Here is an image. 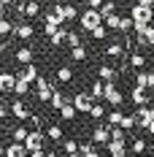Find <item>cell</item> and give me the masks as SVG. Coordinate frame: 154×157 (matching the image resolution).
Instances as JSON below:
<instances>
[{
	"instance_id": "f1b7e54d",
	"label": "cell",
	"mask_w": 154,
	"mask_h": 157,
	"mask_svg": "<svg viewBox=\"0 0 154 157\" xmlns=\"http://www.w3.org/2000/svg\"><path fill=\"white\" fill-rule=\"evenodd\" d=\"M95 98V100H103V95H106V81H100V78H97V81H95L92 84V92H89Z\"/></svg>"
},
{
	"instance_id": "52a82bcc",
	"label": "cell",
	"mask_w": 154,
	"mask_h": 157,
	"mask_svg": "<svg viewBox=\"0 0 154 157\" xmlns=\"http://www.w3.org/2000/svg\"><path fill=\"white\" fill-rule=\"evenodd\" d=\"M135 33H138L141 46H154V27L152 25H135Z\"/></svg>"
},
{
	"instance_id": "277c9868",
	"label": "cell",
	"mask_w": 154,
	"mask_h": 157,
	"mask_svg": "<svg viewBox=\"0 0 154 157\" xmlns=\"http://www.w3.org/2000/svg\"><path fill=\"white\" fill-rule=\"evenodd\" d=\"M11 114H14L19 122H24V119H30L32 117V111H30V106L22 100V98H16V100H11Z\"/></svg>"
},
{
	"instance_id": "f6af8a7d",
	"label": "cell",
	"mask_w": 154,
	"mask_h": 157,
	"mask_svg": "<svg viewBox=\"0 0 154 157\" xmlns=\"http://www.w3.org/2000/svg\"><path fill=\"white\" fill-rule=\"evenodd\" d=\"M103 3H106V0H89V8H97V11H100V8H103Z\"/></svg>"
},
{
	"instance_id": "8992f818",
	"label": "cell",
	"mask_w": 154,
	"mask_h": 157,
	"mask_svg": "<svg viewBox=\"0 0 154 157\" xmlns=\"http://www.w3.org/2000/svg\"><path fill=\"white\" fill-rule=\"evenodd\" d=\"M73 106H76L78 114H89L92 106H95V98H92V95H87V92H78L76 98H73Z\"/></svg>"
},
{
	"instance_id": "44dd1931",
	"label": "cell",
	"mask_w": 154,
	"mask_h": 157,
	"mask_svg": "<svg viewBox=\"0 0 154 157\" xmlns=\"http://www.w3.org/2000/svg\"><path fill=\"white\" fill-rule=\"evenodd\" d=\"M97 76H100V81H116V71H114L111 65H100Z\"/></svg>"
},
{
	"instance_id": "816d5d0a",
	"label": "cell",
	"mask_w": 154,
	"mask_h": 157,
	"mask_svg": "<svg viewBox=\"0 0 154 157\" xmlns=\"http://www.w3.org/2000/svg\"><path fill=\"white\" fill-rule=\"evenodd\" d=\"M0 155H6V152H3V149H0Z\"/></svg>"
},
{
	"instance_id": "ee69618b",
	"label": "cell",
	"mask_w": 154,
	"mask_h": 157,
	"mask_svg": "<svg viewBox=\"0 0 154 157\" xmlns=\"http://www.w3.org/2000/svg\"><path fill=\"white\" fill-rule=\"evenodd\" d=\"M8 114H11V106H8V103H6V100L0 98V119H6Z\"/></svg>"
},
{
	"instance_id": "9c48e42d",
	"label": "cell",
	"mask_w": 154,
	"mask_h": 157,
	"mask_svg": "<svg viewBox=\"0 0 154 157\" xmlns=\"http://www.w3.org/2000/svg\"><path fill=\"white\" fill-rule=\"evenodd\" d=\"M24 146H27V152H35V149H43V133H41V130H30V136H27Z\"/></svg>"
},
{
	"instance_id": "60d3db41",
	"label": "cell",
	"mask_w": 154,
	"mask_h": 157,
	"mask_svg": "<svg viewBox=\"0 0 154 157\" xmlns=\"http://www.w3.org/2000/svg\"><path fill=\"white\" fill-rule=\"evenodd\" d=\"M65 44H68L70 49H73V46H81V35H78V33H68V41H65Z\"/></svg>"
},
{
	"instance_id": "5b68a950",
	"label": "cell",
	"mask_w": 154,
	"mask_h": 157,
	"mask_svg": "<svg viewBox=\"0 0 154 157\" xmlns=\"http://www.w3.org/2000/svg\"><path fill=\"white\" fill-rule=\"evenodd\" d=\"M103 100H108V103L116 109V106H122V103H124V95L116 90V84H114V81H106V95H103Z\"/></svg>"
},
{
	"instance_id": "7a4b0ae2",
	"label": "cell",
	"mask_w": 154,
	"mask_h": 157,
	"mask_svg": "<svg viewBox=\"0 0 154 157\" xmlns=\"http://www.w3.org/2000/svg\"><path fill=\"white\" fill-rule=\"evenodd\" d=\"M130 16L135 19V25H152L154 8H152V6H141V3H135V6H133V11H130Z\"/></svg>"
},
{
	"instance_id": "f5cc1de1",
	"label": "cell",
	"mask_w": 154,
	"mask_h": 157,
	"mask_svg": "<svg viewBox=\"0 0 154 157\" xmlns=\"http://www.w3.org/2000/svg\"><path fill=\"white\" fill-rule=\"evenodd\" d=\"M152 90H154V81H152Z\"/></svg>"
},
{
	"instance_id": "e0dca14e",
	"label": "cell",
	"mask_w": 154,
	"mask_h": 157,
	"mask_svg": "<svg viewBox=\"0 0 154 157\" xmlns=\"http://www.w3.org/2000/svg\"><path fill=\"white\" fill-rule=\"evenodd\" d=\"M130 100H133L135 106H146L149 95H146V90H143V87H133V90H130Z\"/></svg>"
},
{
	"instance_id": "7dc6e473",
	"label": "cell",
	"mask_w": 154,
	"mask_h": 157,
	"mask_svg": "<svg viewBox=\"0 0 154 157\" xmlns=\"http://www.w3.org/2000/svg\"><path fill=\"white\" fill-rule=\"evenodd\" d=\"M0 3H3V6H6V8H8V6H14L16 0H0Z\"/></svg>"
},
{
	"instance_id": "2e32d148",
	"label": "cell",
	"mask_w": 154,
	"mask_h": 157,
	"mask_svg": "<svg viewBox=\"0 0 154 157\" xmlns=\"http://www.w3.org/2000/svg\"><path fill=\"white\" fill-rule=\"evenodd\" d=\"M54 11H57V14H60L62 19H65V22H73V19L78 16L76 6H54Z\"/></svg>"
},
{
	"instance_id": "ba28073f",
	"label": "cell",
	"mask_w": 154,
	"mask_h": 157,
	"mask_svg": "<svg viewBox=\"0 0 154 157\" xmlns=\"http://www.w3.org/2000/svg\"><path fill=\"white\" fill-rule=\"evenodd\" d=\"M92 141L95 144H108L111 141V125L108 122H103V125H97L92 130Z\"/></svg>"
},
{
	"instance_id": "4dcf8cb0",
	"label": "cell",
	"mask_w": 154,
	"mask_h": 157,
	"mask_svg": "<svg viewBox=\"0 0 154 157\" xmlns=\"http://www.w3.org/2000/svg\"><path fill=\"white\" fill-rule=\"evenodd\" d=\"M106 57H124V46L122 44H111V46H106Z\"/></svg>"
},
{
	"instance_id": "d590c367",
	"label": "cell",
	"mask_w": 154,
	"mask_h": 157,
	"mask_svg": "<svg viewBox=\"0 0 154 157\" xmlns=\"http://www.w3.org/2000/svg\"><path fill=\"white\" fill-rule=\"evenodd\" d=\"M130 152H133V155H143V152H146V141H143V138H135V141L130 144Z\"/></svg>"
},
{
	"instance_id": "5bb4252c",
	"label": "cell",
	"mask_w": 154,
	"mask_h": 157,
	"mask_svg": "<svg viewBox=\"0 0 154 157\" xmlns=\"http://www.w3.org/2000/svg\"><path fill=\"white\" fill-rule=\"evenodd\" d=\"M152 81H154V73L149 71H135V87H143V90H152Z\"/></svg>"
},
{
	"instance_id": "7402d4cb",
	"label": "cell",
	"mask_w": 154,
	"mask_h": 157,
	"mask_svg": "<svg viewBox=\"0 0 154 157\" xmlns=\"http://www.w3.org/2000/svg\"><path fill=\"white\" fill-rule=\"evenodd\" d=\"M24 16H41V3H38V0H27V3H24Z\"/></svg>"
},
{
	"instance_id": "f546056e",
	"label": "cell",
	"mask_w": 154,
	"mask_h": 157,
	"mask_svg": "<svg viewBox=\"0 0 154 157\" xmlns=\"http://www.w3.org/2000/svg\"><path fill=\"white\" fill-rule=\"evenodd\" d=\"M57 78H60L62 84H68V81H73V71H70L68 65H60V68H57Z\"/></svg>"
},
{
	"instance_id": "74e56055",
	"label": "cell",
	"mask_w": 154,
	"mask_h": 157,
	"mask_svg": "<svg viewBox=\"0 0 154 157\" xmlns=\"http://www.w3.org/2000/svg\"><path fill=\"white\" fill-rule=\"evenodd\" d=\"M81 157H100V152L95 149V144H81Z\"/></svg>"
},
{
	"instance_id": "e575fe53",
	"label": "cell",
	"mask_w": 154,
	"mask_h": 157,
	"mask_svg": "<svg viewBox=\"0 0 154 157\" xmlns=\"http://www.w3.org/2000/svg\"><path fill=\"white\" fill-rule=\"evenodd\" d=\"M89 117H92V119H103V117H106V109H103V103H100V100H95V106H92V111H89Z\"/></svg>"
},
{
	"instance_id": "484cf974",
	"label": "cell",
	"mask_w": 154,
	"mask_h": 157,
	"mask_svg": "<svg viewBox=\"0 0 154 157\" xmlns=\"http://www.w3.org/2000/svg\"><path fill=\"white\" fill-rule=\"evenodd\" d=\"M14 92H16V98H24V95L30 92V81H24V78L16 76V87H14Z\"/></svg>"
},
{
	"instance_id": "d6986e66",
	"label": "cell",
	"mask_w": 154,
	"mask_h": 157,
	"mask_svg": "<svg viewBox=\"0 0 154 157\" xmlns=\"http://www.w3.org/2000/svg\"><path fill=\"white\" fill-rule=\"evenodd\" d=\"M60 114H62V119H65V122H73V119H76V106H73V100H70V103H65V106H62L60 109Z\"/></svg>"
},
{
	"instance_id": "c3c4849f",
	"label": "cell",
	"mask_w": 154,
	"mask_h": 157,
	"mask_svg": "<svg viewBox=\"0 0 154 157\" xmlns=\"http://www.w3.org/2000/svg\"><path fill=\"white\" fill-rule=\"evenodd\" d=\"M0 19H6V6L0 3Z\"/></svg>"
},
{
	"instance_id": "6da1fadb",
	"label": "cell",
	"mask_w": 154,
	"mask_h": 157,
	"mask_svg": "<svg viewBox=\"0 0 154 157\" xmlns=\"http://www.w3.org/2000/svg\"><path fill=\"white\" fill-rule=\"evenodd\" d=\"M78 25H81V30H89V33H92L95 27L103 25V14H100L97 8H87L84 14L78 16Z\"/></svg>"
},
{
	"instance_id": "ffe728a7",
	"label": "cell",
	"mask_w": 154,
	"mask_h": 157,
	"mask_svg": "<svg viewBox=\"0 0 154 157\" xmlns=\"http://www.w3.org/2000/svg\"><path fill=\"white\" fill-rule=\"evenodd\" d=\"M65 103H70V100H68V98H65V95H62L60 90H54V95H51V100H49V106H51V109H57V111H60L62 106H65Z\"/></svg>"
},
{
	"instance_id": "cb8c5ba5",
	"label": "cell",
	"mask_w": 154,
	"mask_h": 157,
	"mask_svg": "<svg viewBox=\"0 0 154 157\" xmlns=\"http://www.w3.org/2000/svg\"><path fill=\"white\" fill-rule=\"evenodd\" d=\"M68 33H70V30H62V27H60V30L49 38V44H51V46H62V44L68 41Z\"/></svg>"
},
{
	"instance_id": "603a6c76",
	"label": "cell",
	"mask_w": 154,
	"mask_h": 157,
	"mask_svg": "<svg viewBox=\"0 0 154 157\" xmlns=\"http://www.w3.org/2000/svg\"><path fill=\"white\" fill-rule=\"evenodd\" d=\"M103 22H106L108 30L119 33V22H122V16H119V14H108V16H103Z\"/></svg>"
},
{
	"instance_id": "30bf717a",
	"label": "cell",
	"mask_w": 154,
	"mask_h": 157,
	"mask_svg": "<svg viewBox=\"0 0 154 157\" xmlns=\"http://www.w3.org/2000/svg\"><path fill=\"white\" fill-rule=\"evenodd\" d=\"M16 76L32 84V81H38V78H41V71H38V65H32V63H30V65H24V68H22V71L16 73Z\"/></svg>"
},
{
	"instance_id": "7bdbcfd3",
	"label": "cell",
	"mask_w": 154,
	"mask_h": 157,
	"mask_svg": "<svg viewBox=\"0 0 154 157\" xmlns=\"http://www.w3.org/2000/svg\"><path fill=\"white\" fill-rule=\"evenodd\" d=\"M106 30H108L106 25H100V27H95V30H92V38H95V41H100V38H106Z\"/></svg>"
},
{
	"instance_id": "ab89813d",
	"label": "cell",
	"mask_w": 154,
	"mask_h": 157,
	"mask_svg": "<svg viewBox=\"0 0 154 157\" xmlns=\"http://www.w3.org/2000/svg\"><path fill=\"white\" fill-rule=\"evenodd\" d=\"M100 14H103V16L116 14V3H114V0H106V3H103V8H100Z\"/></svg>"
},
{
	"instance_id": "bcb514c9",
	"label": "cell",
	"mask_w": 154,
	"mask_h": 157,
	"mask_svg": "<svg viewBox=\"0 0 154 157\" xmlns=\"http://www.w3.org/2000/svg\"><path fill=\"white\" fill-rule=\"evenodd\" d=\"M30 157H46V152L43 149H35V152H30Z\"/></svg>"
},
{
	"instance_id": "9a60e30c",
	"label": "cell",
	"mask_w": 154,
	"mask_h": 157,
	"mask_svg": "<svg viewBox=\"0 0 154 157\" xmlns=\"http://www.w3.org/2000/svg\"><path fill=\"white\" fill-rule=\"evenodd\" d=\"M14 35H19L22 41H30L32 35H35V30H32V25H27V22H19L14 27Z\"/></svg>"
},
{
	"instance_id": "836d02e7",
	"label": "cell",
	"mask_w": 154,
	"mask_h": 157,
	"mask_svg": "<svg viewBox=\"0 0 154 157\" xmlns=\"http://www.w3.org/2000/svg\"><path fill=\"white\" fill-rule=\"evenodd\" d=\"M70 57H73L76 63H84V60H87V49L84 46H73L70 49Z\"/></svg>"
},
{
	"instance_id": "83f0119b",
	"label": "cell",
	"mask_w": 154,
	"mask_h": 157,
	"mask_svg": "<svg viewBox=\"0 0 154 157\" xmlns=\"http://www.w3.org/2000/svg\"><path fill=\"white\" fill-rule=\"evenodd\" d=\"M106 146L111 155H127V144H122V141H108Z\"/></svg>"
},
{
	"instance_id": "d6a6232c",
	"label": "cell",
	"mask_w": 154,
	"mask_h": 157,
	"mask_svg": "<svg viewBox=\"0 0 154 157\" xmlns=\"http://www.w3.org/2000/svg\"><path fill=\"white\" fill-rule=\"evenodd\" d=\"M138 125V117H135V114H124V122H122V130H127V133H130V130H133V127Z\"/></svg>"
},
{
	"instance_id": "b9f144b4",
	"label": "cell",
	"mask_w": 154,
	"mask_h": 157,
	"mask_svg": "<svg viewBox=\"0 0 154 157\" xmlns=\"http://www.w3.org/2000/svg\"><path fill=\"white\" fill-rule=\"evenodd\" d=\"M11 30H14V27H11V22H8V19H0V35L6 38V35H8Z\"/></svg>"
},
{
	"instance_id": "d4e9b609",
	"label": "cell",
	"mask_w": 154,
	"mask_h": 157,
	"mask_svg": "<svg viewBox=\"0 0 154 157\" xmlns=\"http://www.w3.org/2000/svg\"><path fill=\"white\" fill-rule=\"evenodd\" d=\"M143 65H146V57H143L141 52H133V54H130V68H135V71H143Z\"/></svg>"
},
{
	"instance_id": "681fc988",
	"label": "cell",
	"mask_w": 154,
	"mask_h": 157,
	"mask_svg": "<svg viewBox=\"0 0 154 157\" xmlns=\"http://www.w3.org/2000/svg\"><path fill=\"white\" fill-rule=\"evenodd\" d=\"M46 157H57V155H54V152H46Z\"/></svg>"
},
{
	"instance_id": "db71d44e",
	"label": "cell",
	"mask_w": 154,
	"mask_h": 157,
	"mask_svg": "<svg viewBox=\"0 0 154 157\" xmlns=\"http://www.w3.org/2000/svg\"><path fill=\"white\" fill-rule=\"evenodd\" d=\"M0 38H3V35H0Z\"/></svg>"
},
{
	"instance_id": "4fadbf2b",
	"label": "cell",
	"mask_w": 154,
	"mask_h": 157,
	"mask_svg": "<svg viewBox=\"0 0 154 157\" xmlns=\"http://www.w3.org/2000/svg\"><path fill=\"white\" fill-rule=\"evenodd\" d=\"M6 157H30V152H27V146L24 144H8L6 146Z\"/></svg>"
},
{
	"instance_id": "1f68e13d",
	"label": "cell",
	"mask_w": 154,
	"mask_h": 157,
	"mask_svg": "<svg viewBox=\"0 0 154 157\" xmlns=\"http://www.w3.org/2000/svg\"><path fill=\"white\" fill-rule=\"evenodd\" d=\"M135 30V19L133 16H122V22H119V33H130Z\"/></svg>"
},
{
	"instance_id": "7c38bea8",
	"label": "cell",
	"mask_w": 154,
	"mask_h": 157,
	"mask_svg": "<svg viewBox=\"0 0 154 157\" xmlns=\"http://www.w3.org/2000/svg\"><path fill=\"white\" fill-rule=\"evenodd\" d=\"M32 57H35V52H32L30 46H22V49H16V54H14V60L19 65H30L32 63Z\"/></svg>"
},
{
	"instance_id": "f35d334b",
	"label": "cell",
	"mask_w": 154,
	"mask_h": 157,
	"mask_svg": "<svg viewBox=\"0 0 154 157\" xmlns=\"http://www.w3.org/2000/svg\"><path fill=\"white\" fill-rule=\"evenodd\" d=\"M111 141H122V144H127V138H124V130H122V127H111Z\"/></svg>"
},
{
	"instance_id": "8d00e7d4",
	"label": "cell",
	"mask_w": 154,
	"mask_h": 157,
	"mask_svg": "<svg viewBox=\"0 0 154 157\" xmlns=\"http://www.w3.org/2000/svg\"><path fill=\"white\" fill-rule=\"evenodd\" d=\"M46 136L51 138V141H62V127H60V125H49Z\"/></svg>"
},
{
	"instance_id": "3957f363",
	"label": "cell",
	"mask_w": 154,
	"mask_h": 157,
	"mask_svg": "<svg viewBox=\"0 0 154 157\" xmlns=\"http://www.w3.org/2000/svg\"><path fill=\"white\" fill-rule=\"evenodd\" d=\"M51 95H54V87L49 84V78H38V81H35V98H38L41 103H49Z\"/></svg>"
},
{
	"instance_id": "f907efd6",
	"label": "cell",
	"mask_w": 154,
	"mask_h": 157,
	"mask_svg": "<svg viewBox=\"0 0 154 157\" xmlns=\"http://www.w3.org/2000/svg\"><path fill=\"white\" fill-rule=\"evenodd\" d=\"M111 157H124V155H111Z\"/></svg>"
},
{
	"instance_id": "4316f807",
	"label": "cell",
	"mask_w": 154,
	"mask_h": 157,
	"mask_svg": "<svg viewBox=\"0 0 154 157\" xmlns=\"http://www.w3.org/2000/svg\"><path fill=\"white\" fill-rule=\"evenodd\" d=\"M106 122H108L111 127H122V122H124V114H122V111H111V114L106 117Z\"/></svg>"
},
{
	"instance_id": "ac0fdd59",
	"label": "cell",
	"mask_w": 154,
	"mask_h": 157,
	"mask_svg": "<svg viewBox=\"0 0 154 157\" xmlns=\"http://www.w3.org/2000/svg\"><path fill=\"white\" fill-rule=\"evenodd\" d=\"M27 136H30V130H27L24 125H16L14 130H11V141H14V144H24V141H27Z\"/></svg>"
},
{
	"instance_id": "8fae6325",
	"label": "cell",
	"mask_w": 154,
	"mask_h": 157,
	"mask_svg": "<svg viewBox=\"0 0 154 157\" xmlns=\"http://www.w3.org/2000/svg\"><path fill=\"white\" fill-rule=\"evenodd\" d=\"M14 87H16V76L8 73V71H3L0 73V92H14Z\"/></svg>"
}]
</instances>
